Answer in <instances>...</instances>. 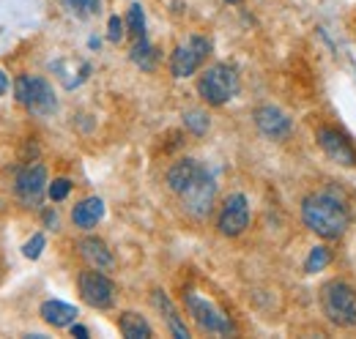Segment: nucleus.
<instances>
[{"label": "nucleus", "mask_w": 356, "mask_h": 339, "mask_svg": "<svg viewBox=\"0 0 356 339\" xmlns=\"http://www.w3.org/2000/svg\"><path fill=\"white\" fill-rule=\"evenodd\" d=\"M227 3H236V0H227Z\"/></svg>", "instance_id": "c756f323"}, {"label": "nucleus", "mask_w": 356, "mask_h": 339, "mask_svg": "<svg viewBox=\"0 0 356 339\" xmlns=\"http://www.w3.org/2000/svg\"><path fill=\"white\" fill-rule=\"evenodd\" d=\"M107 39L113 44H118L124 39V22L121 17H110V25H107Z\"/></svg>", "instance_id": "a878e982"}, {"label": "nucleus", "mask_w": 356, "mask_h": 339, "mask_svg": "<svg viewBox=\"0 0 356 339\" xmlns=\"http://www.w3.org/2000/svg\"><path fill=\"white\" fill-rule=\"evenodd\" d=\"M154 304H156V309L165 315V320H168V326H170V331H173V337L176 339H189V331H186V326H184V320L178 317L176 306L170 304V298L165 296L162 290H156L154 293Z\"/></svg>", "instance_id": "f3484780"}, {"label": "nucleus", "mask_w": 356, "mask_h": 339, "mask_svg": "<svg viewBox=\"0 0 356 339\" xmlns=\"http://www.w3.org/2000/svg\"><path fill=\"white\" fill-rule=\"evenodd\" d=\"M72 337L88 339V329H86V326H74V323H72Z\"/></svg>", "instance_id": "cd10ccee"}, {"label": "nucleus", "mask_w": 356, "mask_h": 339, "mask_svg": "<svg viewBox=\"0 0 356 339\" xmlns=\"http://www.w3.org/2000/svg\"><path fill=\"white\" fill-rule=\"evenodd\" d=\"M203 170L206 167H203L197 159H181V162H176L173 167L168 170V186H170L176 195H181Z\"/></svg>", "instance_id": "2eb2a0df"}, {"label": "nucleus", "mask_w": 356, "mask_h": 339, "mask_svg": "<svg viewBox=\"0 0 356 339\" xmlns=\"http://www.w3.org/2000/svg\"><path fill=\"white\" fill-rule=\"evenodd\" d=\"M47 186V170L44 165H28V167L19 170L17 175V183H14V192H17V200L28 208H36L44 197Z\"/></svg>", "instance_id": "1a4fd4ad"}, {"label": "nucleus", "mask_w": 356, "mask_h": 339, "mask_svg": "<svg viewBox=\"0 0 356 339\" xmlns=\"http://www.w3.org/2000/svg\"><path fill=\"white\" fill-rule=\"evenodd\" d=\"M156 49L148 44V39H140V42H134L132 47V60L140 66V69H145V72H154L156 69Z\"/></svg>", "instance_id": "6ab92c4d"}, {"label": "nucleus", "mask_w": 356, "mask_h": 339, "mask_svg": "<svg viewBox=\"0 0 356 339\" xmlns=\"http://www.w3.org/2000/svg\"><path fill=\"white\" fill-rule=\"evenodd\" d=\"M332 263V252L326 249V247H315L307 257V263H305V268H307V274H318V271H323L326 265Z\"/></svg>", "instance_id": "412c9836"}, {"label": "nucleus", "mask_w": 356, "mask_h": 339, "mask_svg": "<svg viewBox=\"0 0 356 339\" xmlns=\"http://www.w3.org/2000/svg\"><path fill=\"white\" fill-rule=\"evenodd\" d=\"M321 309L334 326H356V290L334 279L321 288Z\"/></svg>", "instance_id": "f03ea898"}, {"label": "nucleus", "mask_w": 356, "mask_h": 339, "mask_svg": "<svg viewBox=\"0 0 356 339\" xmlns=\"http://www.w3.org/2000/svg\"><path fill=\"white\" fill-rule=\"evenodd\" d=\"M118 329L127 339H148L151 337V326L143 315L137 312H124L121 320H118Z\"/></svg>", "instance_id": "a211bd4d"}, {"label": "nucleus", "mask_w": 356, "mask_h": 339, "mask_svg": "<svg viewBox=\"0 0 356 339\" xmlns=\"http://www.w3.org/2000/svg\"><path fill=\"white\" fill-rule=\"evenodd\" d=\"M184 124H186L189 131H195V134H206V131H209V115L200 113V110H189V113L184 115Z\"/></svg>", "instance_id": "4be33fe9"}, {"label": "nucleus", "mask_w": 356, "mask_h": 339, "mask_svg": "<svg viewBox=\"0 0 356 339\" xmlns=\"http://www.w3.org/2000/svg\"><path fill=\"white\" fill-rule=\"evenodd\" d=\"M39 315H42V320H44L47 326H52V329H66V326H72V323L77 320V306H72V304H66V301H58V298H49V301L42 304Z\"/></svg>", "instance_id": "4468645a"}, {"label": "nucleus", "mask_w": 356, "mask_h": 339, "mask_svg": "<svg viewBox=\"0 0 356 339\" xmlns=\"http://www.w3.org/2000/svg\"><path fill=\"white\" fill-rule=\"evenodd\" d=\"M69 192H72V181H69V178H55V181L49 183V189H47L49 200H55V203L66 200V195H69Z\"/></svg>", "instance_id": "b1692460"}, {"label": "nucleus", "mask_w": 356, "mask_h": 339, "mask_svg": "<svg viewBox=\"0 0 356 339\" xmlns=\"http://www.w3.org/2000/svg\"><path fill=\"white\" fill-rule=\"evenodd\" d=\"M63 6L77 17H90L99 11V0H63Z\"/></svg>", "instance_id": "5701e85b"}, {"label": "nucleus", "mask_w": 356, "mask_h": 339, "mask_svg": "<svg viewBox=\"0 0 356 339\" xmlns=\"http://www.w3.org/2000/svg\"><path fill=\"white\" fill-rule=\"evenodd\" d=\"M44 222H47V227L58 230V213L55 211H44Z\"/></svg>", "instance_id": "bb28decb"}, {"label": "nucleus", "mask_w": 356, "mask_h": 339, "mask_svg": "<svg viewBox=\"0 0 356 339\" xmlns=\"http://www.w3.org/2000/svg\"><path fill=\"white\" fill-rule=\"evenodd\" d=\"M14 93H17V101H19L28 113H33V115H39V118L52 115V113L58 110L55 90H52V85L47 83L44 77H36V74H22V77H17Z\"/></svg>", "instance_id": "7ed1b4c3"}, {"label": "nucleus", "mask_w": 356, "mask_h": 339, "mask_svg": "<svg viewBox=\"0 0 356 339\" xmlns=\"http://www.w3.org/2000/svg\"><path fill=\"white\" fill-rule=\"evenodd\" d=\"M127 25H129V33L134 36V42L145 39V14H143V8L137 3H134L132 8H129V14H127Z\"/></svg>", "instance_id": "aec40b11"}, {"label": "nucleus", "mask_w": 356, "mask_h": 339, "mask_svg": "<svg viewBox=\"0 0 356 339\" xmlns=\"http://www.w3.org/2000/svg\"><path fill=\"white\" fill-rule=\"evenodd\" d=\"M197 93L211 107L227 104L238 93V74H236V69L227 66V63H217V66L206 69L200 74V80H197Z\"/></svg>", "instance_id": "20e7f679"}, {"label": "nucleus", "mask_w": 356, "mask_h": 339, "mask_svg": "<svg viewBox=\"0 0 356 339\" xmlns=\"http://www.w3.org/2000/svg\"><path fill=\"white\" fill-rule=\"evenodd\" d=\"M6 90H8V77H6L3 72H0V96H3Z\"/></svg>", "instance_id": "c85d7f7f"}, {"label": "nucleus", "mask_w": 356, "mask_h": 339, "mask_svg": "<svg viewBox=\"0 0 356 339\" xmlns=\"http://www.w3.org/2000/svg\"><path fill=\"white\" fill-rule=\"evenodd\" d=\"M178 197H181V206H184V211L189 213V216H195V219L209 216L211 206H214V197H217V183H214L211 172L203 170Z\"/></svg>", "instance_id": "423d86ee"}, {"label": "nucleus", "mask_w": 356, "mask_h": 339, "mask_svg": "<svg viewBox=\"0 0 356 339\" xmlns=\"http://www.w3.org/2000/svg\"><path fill=\"white\" fill-rule=\"evenodd\" d=\"M80 296L83 301L93 306V309H110L115 304V285L110 276H104V271L93 268V271H83L80 274Z\"/></svg>", "instance_id": "6e6552de"}, {"label": "nucleus", "mask_w": 356, "mask_h": 339, "mask_svg": "<svg viewBox=\"0 0 356 339\" xmlns=\"http://www.w3.org/2000/svg\"><path fill=\"white\" fill-rule=\"evenodd\" d=\"M44 244H47V238L42 233H36V235L22 247V254H25L28 260H36V257H42V252H44Z\"/></svg>", "instance_id": "393cba45"}, {"label": "nucleus", "mask_w": 356, "mask_h": 339, "mask_svg": "<svg viewBox=\"0 0 356 339\" xmlns=\"http://www.w3.org/2000/svg\"><path fill=\"white\" fill-rule=\"evenodd\" d=\"M315 140H318V148H321L334 165L356 167V151L343 131H337V129H332V126H323V129H318Z\"/></svg>", "instance_id": "9d476101"}, {"label": "nucleus", "mask_w": 356, "mask_h": 339, "mask_svg": "<svg viewBox=\"0 0 356 339\" xmlns=\"http://www.w3.org/2000/svg\"><path fill=\"white\" fill-rule=\"evenodd\" d=\"M77 249L83 254V260L88 263L90 268H99V271H113V265H115V257L113 252L107 249V244L102 241V238H83L80 244H77Z\"/></svg>", "instance_id": "ddd939ff"}, {"label": "nucleus", "mask_w": 356, "mask_h": 339, "mask_svg": "<svg viewBox=\"0 0 356 339\" xmlns=\"http://www.w3.org/2000/svg\"><path fill=\"white\" fill-rule=\"evenodd\" d=\"M250 224V203L244 195H230L227 200L222 203V211H220V219H217V227L220 233L227 235V238H236L247 230Z\"/></svg>", "instance_id": "9b49d317"}, {"label": "nucleus", "mask_w": 356, "mask_h": 339, "mask_svg": "<svg viewBox=\"0 0 356 339\" xmlns=\"http://www.w3.org/2000/svg\"><path fill=\"white\" fill-rule=\"evenodd\" d=\"M252 118H255V126L261 129L266 137H271V140H285L291 134V118L282 110L271 107V104L258 107Z\"/></svg>", "instance_id": "f8f14e48"}, {"label": "nucleus", "mask_w": 356, "mask_h": 339, "mask_svg": "<svg viewBox=\"0 0 356 339\" xmlns=\"http://www.w3.org/2000/svg\"><path fill=\"white\" fill-rule=\"evenodd\" d=\"M209 52H211V42L203 39V36H189V42L178 44L176 52L170 55V72H173V77H178V80L192 77L203 66V60L209 58Z\"/></svg>", "instance_id": "0eeeda50"}, {"label": "nucleus", "mask_w": 356, "mask_h": 339, "mask_svg": "<svg viewBox=\"0 0 356 339\" xmlns=\"http://www.w3.org/2000/svg\"><path fill=\"white\" fill-rule=\"evenodd\" d=\"M104 216V203L99 200V197H86L83 203H77L74 206V211H72V222L77 224V227H83V230H90V227H96L99 224V219Z\"/></svg>", "instance_id": "dca6fc26"}, {"label": "nucleus", "mask_w": 356, "mask_h": 339, "mask_svg": "<svg viewBox=\"0 0 356 339\" xmlns=\"http://www.w3.org/2000/svg\"><path fill=\"white\" fill-rule=\"evenodd\" d=\"M184 309L189 312V317L209 334H233L236 326L233 320L225 315L220 306H214L211 301L200 298L197 293H184Z\"/></svg>", "instance_id": "39448f33"}, {"label": "nucleus", "mask_w": 356, "mask_h": 339, "mask_svg": "<svg viewBox=\"0 0 356 339\" xmlns=\"http://www.w3.org/2000/svg\"><path fill=\"white\" fill-rule=\"evenodd\" d=\"M302 219L321 238H340L351 224L348 206L332 195H310L302 206Z\"/></svg>", "instance_id": "f257e3e1"}]
</instances>
